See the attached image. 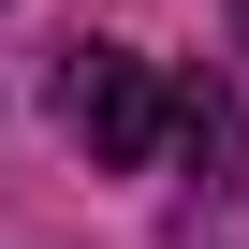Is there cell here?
<instances>
[{"label":"cell","mask_w":249,"mask_h":249,"mask_svg":"<svg viewBox=\"0 0 249 249\" xmlns=\"http://www.w3.org/2000/svg\"><path fill=\"white\" fill-rule=\"evenodd\" d=\"M176 88L132 59V44H59V132L103 161V176H132V161H161V132H176Z\"/></svg>","instance_id":"obj_1"},{"label":"cell","mask_w":249,"mask_h":249,"mask_svg":"<svg viewBox=\"0 0 249 249\" xmlns=\"http://www.w3.org/2000/svg\"><path fill=\"white\" fill-rule=\"evenodd\" d=\"M234 30H249V0H234Z\"/></svg>","instance_id":"obj_2"}]
</instances>
